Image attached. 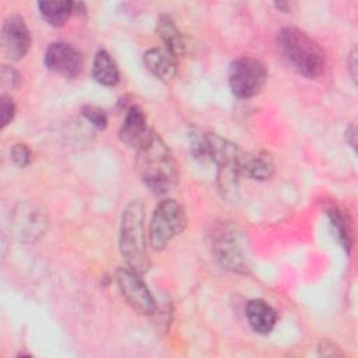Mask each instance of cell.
Returning <instances> with one entry per match:
<instances>
[{"label":"cell","mask_w":358,"mask_h":358,"mask_svg":"<svg viewBox=\"0 0 358 358\" xmlns=\"http://www.w3.org/2000/svg\"><path fill=\"white\" fill-rule=\"evenodd\" d=\"M136 165L143 183L154 194H166L178 185L179 171L173 154L154 130L137 148Z\"/></svg>","instance_id":"1"},{"label":"cell","mask_w":358,"mask_h":358,"mask_svg":"<svg viewBox=\"0 0 358 358\" xmlns=\"http://www.w3.org/2000/svg\"><path fill=\"white\" fill-rule=\"evenodd\" d=\"M277 45L284 59L299 74L317 78L324 71V50L305 31L296 27H284L277 34Z\"/></svg>","instance_id":"2"},{"label":"cell","mask_w":358,"mask_h":358,"mask_svg":"<svg viewBox=\"0 0 358 358\" xmlns=\"http://www.w3.org/2000/svg\"><path fill=\"white\" fill-rule=\"evenodd\" d=\"M120 253L127 267L143 274L150 268V256L144 229V206L140 200H131L122 213Z\"/></svg>","instance_id":"3"},{"label":"cell","mask_w":358,"mask_h":358,"mask_svg":"<svg viewBox=\"0 0 358 358\" xmlns=\"http://www.w3.org/2000/svg\"><path fill=\"white\" fill-rule=\"evenodd\" d=\"M243 155L232 141L215 133H207V159L215 164L218 189L229 200H234L238 194L239 178L243 175Z\"/></svg>","instance_id":"4"},{"label":"cell","mask_w":358,"mask_h":358,"mask_svg":"<svg viewBox=\"0 0 358 358\" xmlns=\"http://www.w3.org/2000/svg\"><path fill=\"white\" fill-rule=\"evenodd\" d=\"M211 246L218 263L228 271L248 274L250 260L246 239L236 225L222 222L213 229Z\"/></svg>","instance_id":"5"},{"label":"cell","mask_w":358,"mask_h":358,"mask_svg":"<svg viewBox=\"0 0 358 358\" xmlns=\"http://www.w3.org/2000/svg\"><path fill=\"white\" fill-rule=\"evenodd\" d=\"M187 218L183 207L172 200H162L154 210L148 239L150 245L155 250H162L176 235H179L186 227Z\"/></svg>","instance_id":"6"},{"label":"cell","mask_w":358,"mask_h":358,"mask_svg":"<svg viewBox=\"0 0 358 358\" xmlns=\"http://www.w3.org/2000/svg\"><path fill=\"white\" fill-rule=\"evenodd\" d=\"M267 80L266 66L255 57H239L234 60L228 71V83L232 94L241 99L256 96Z\"/></svg>","instance_id":"7"},{"label":"cell","mask_w":358,"mask_h":358,"mask_svg":"<svg viewBox=\"0 0 358 358\" xmlns=\"http://www.w3.org/2000/svg\"><path fill=\"white\" fill-rule=\"evenodd\" d=\"M48 227V214L35 201L18 203L11 214V229L20 242H35L46 234Z\"/></svg>","instance_id":"8"},{"label":"cell","mask_w":358,"mask_h":358,"mask_svg":"<svg viewBox=\"0 0 358 358\" xmlns=\"http://www.w3.org/2000/svg\"><path fill=\"white\" fill-rule=\"evenodd\" d=\"M116 281L122 296L140 315H152L157 309L155 299L141 280V274L130 267H119Z\"/></svg>","instance_id":"9"},{"label":"cell","mask_w":358,"mask_h":358,"mask_svg":"<svg viewBox=\"0 0 358 358\" xmlns=\"http://www.w3.org/2000/svg\"><path fill=\"white\" fill-rule=\"evenodd\" d=\"M43 63L48 70L67 78L77 77L84 67L83 55L77 48L66 42H55L45 52Z\"/></svg>","instance_id":"10"},{"label":"cell","mask_w":358,"mask_h":358,"mask_svg":"<svg viewBox=\"0 0 358 358\" xmlns=\"http://www.w3.org/2000/svg\"><path fill=\"white\" fill-rule=\"evenodd\" d=\"M31 48V34L21 15H10L1 27V50L8 60L22 59Z\"/></svg>","instance_id":"11"},{"label":"cell","mask_w":358,"mask_h":358,"mask_svg":"<svg viewBox=\"0 0 358 358\" xmlns=\"http://www.w3.org/2000/svg\"><path fill=\"white\" fill-rule=\"evenodd\" d=\"M150 131L151 129L147 126V117L143 109L137 105L129 106L123 123L119 129V138L124 144L137 150L147 138Z\"/></svg>","instance_id":"12"},{"label":"cell","mask_w":358,"mask_h":358,"mask_svg":"<svg viewBox=\"0 0 358 358\" xmlns=\"http://www.w3.org/2000/svg\"><path fill=\"white\" fill-rule=\"evenodd\" d=\"M143 62L148 71L158 80L168 83L176 74V56L166 48H151L144 56Z\"/></svg>","instance_id":"13"},{"label":"cell","mask_w":358,"mask_h":358,"mask_svg":"<svg viewBox=\"0 0 358 358\" xmlns=\"http://www.w3.org/2000/svg\"><path fill=\"white\" fill-rule=\"evenodd\" d=\"M245 313L250 327L260 334H268L277 323V312L263 299H250L246 303Z\"/></svg>","instance_id":"14"},{"label":"cell","mask_w":358,"mask_h":358,"mask_svg":"<svg viewBox=\"0 0 358 358\" xmlns=\"http://www.w3.org/2000/svg\"><path fill=\"white\" fill-rule=\"evenodd\" d=\"M275 171L274 161L268 152L257 151L243 155L242 173L253 180H268Z\"/></svg>","instance_id":"15"},{"label":"cell","mask_w":358,"mask_h":358,"mask_svg":"<svg viewBox=\"0 0 358 358\" xmlns=\"http://www.w3.org/2000/svg\"><path fill=\"white\" fill-rule=\"evenodd\" d=\"M92 77L96 83L105 87H113L119 83V69L110 55L103 49L95 53L92 62Z\"/></svg>","instance_id":"16"},{"label":"cell","mask_w":358,"mask_h":358,"mask_svg":"<svg viewBox=\"0 0 358 358\" xmlns=\"http://www.w3.org/2000/svg\"><path fill=\"white\" fill-rule=\"evenodd\" d=\"M39 13L50 27H62L74 14V1H39Z\"/></svg>","instance_id":"17"},{"label":"cell","mask_w":358,"mask_h":358,"mask_svg":"<svg viewBox=\"0 0 358 358\" xmlns=\"http://www.w3.org/2000/svg\"><path fill=\"white\" fill-rule=\"evenodd\" d=\"M155 29L168 50H171L176 57L183 53V50H185L183 38H182L175 21L169 15H166V14L159 15Z\"/></svg>","instance_id":"18"},{"label":"cell","mask_w":358,"mask_h":358,"mask_svg":"<svg viewBox=\"0 0 358 358\" xmlns=\"http://www.w3.org/2000/svg\"><path fill=\"white\" fill-rule=\"evenodd\" d=\"M327 215L330 218L331 227L334 228V231L337 234L338 242L348 252L351 248V234H350L348 224L345 222V217L341 214V211L338 208H330L327 211Z\"/></svg>","instance_id":"19"},{"label":"cell","mask_w":358,"mask_h":358,"mask_svg":"<svg viewBox=\"0 0 358 358\" xmlns=\"http://www.w3.org/2000/svg\"><path fill=\"white\" fill-rule=\"evenodd\" d=\"M190 151L199 159H207V133L193 129L189 133Z\"/></svg>","instance_id":"20"},{"label":"cell","mask_w":358,"mask_h":358,"mask_svg":"<svg viewBox=\"0 0 358 358\" xmlns=\"http://www.w3.org/2000/svg\"><path fill=\"white\" fill-rule=\"evenodd\" d=\"M81 113L83 116L92 124L95 126L96 129H105L106 124H108V116L105 113L103 109L98 108V106H94V105H85L83 106L81 109Z\"/></svg>","instance_id":"21"},{"label":"cell","mask_w":358,"mask_h":358,"mask_svg":"<svg viewBox=\"0 0 358 358\" xmlns=\"http://www.w3.org/2000/svg\"><path fill=\"white\" fill-rule=\"evenodd\" d=\"M10 157L13 159V162L18 166V168H25L31 164V150L28 148L27 144L22 143H17L11 147L10 150Z\"/></svg>","instance_id":"22"},{"label":"cell","mask_w":358,"mask_h":358,"mask_svg":"<svg viewBox=\"0 0 358 358\" xmlns=\"http://www.w3.org/2000/svg\"><path fill=\"white\" fill-rule=\"evenodd\" d=\"M15 116V105L13 99L7 95H1L0 98V126L4 129Z\"/></svg>","instance_id":"23"},{"label":"cell","mask_w":358,"mask_h":358,"mask_svg":"<svg viewBox=\"0 0 358 358\" xmlns=\"http://www.w3.org/2000/svg\"><path fill=\"white\" fill-rule=\"evenodd\" d=\"M20 81H21V77L17 70H14L13 67H8V66H3V69H1L3 90H14L15 87H18Z\"/></svg>","instance_id":"24"},{"label":"cell","mask_w":358,"mask_h":358,"mask_svg":"<svg viewBox=\"0 0 358 358\" xmlns=\"http://www.w3.org/2000/svg\"><path fill=\"white\" fill-rule=\"evenodd\" d=\"M347 66H348L347 69H348V73H350L352 81H357V66H358V63H357V49L355 48L348 55Z\"/></svg>","instance_id":"25"},{"label":"cell","mask_w":358,"mask_h":358,"mask_svg":"<svg viewBox=\"0 0 358 358\" xmlns=\"http://www.w3.org/2000/svg\"><path fill=\"white\" fill-rule=\"evenodd\" d=\"M319 354L324 355V357H334V355H343L341 351H337V345L330 344L327 341L322 343L319 347Z\"/></svg>","instance_id":"26"},{"label":"cell","mask_w":358,"mask_h":358,"mask_svg":"<svg viewBox=\"0 0 358 358\" xmlns=\"http://www.w3.org/2000/svg\"><path fill=\"white\" fill-rule=\"evenodd\" d=\"M357 131H355V127L354 126H351L350 129H347V131H345V138H347V141L350 143V145L352 147V148H355V144H357V141H355V138H357V134H355Z\"/></svg>","instance_id":"27"},{"label":"cell","mask_w":358,"mask_h":358,"mask_svg":"<svg viewBox=\"0 0 358 358\" xmlns=\"http://www.w3.org/2000/svg\"><path fill=\"white\" fill-rule=\"evenodd\" d=\"M275 7H277V8H280V10H282V11H285V13H288V11H289V4H288V3H282V1H280V3H275Z\"/></svg>","instance_id":"28"}]
</instances>
